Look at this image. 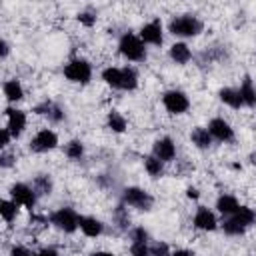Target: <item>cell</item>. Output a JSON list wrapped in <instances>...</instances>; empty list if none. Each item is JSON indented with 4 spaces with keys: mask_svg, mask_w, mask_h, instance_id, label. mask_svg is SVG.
Listing matches in <instances>:
<instances>
[{
    "mask_svg": "<svg viewBox=\"0 0 256 256\" xmlns=\"http://www.w3.org/2000/svg\"><path fill=\"white\" fill-rule=\"evenodd\" d=\"M174 36H196L202 32V22L196 16H176L168 24Z\"/></svg>",
    "mask_w": 256,
    "mask_h": 256,
    "instance_id": "1",
    "label": "cell"
},
{
    "mask_svg": "<svg viewBox=\"0 0 256 256\" xmlns=\"http://www.w3.org/2000/svg\"><path fill=\"white\" fill-rule=\"evenodd\" d=\"M118 48H120L122 56H126L128 60L138 62V60H144V58H146V48H144L142 38H138V36H134V34H130V32L120 38Z\"/></svg>",
    "mask_w": 256,
    "mask_h": 256,
    "instance_id": "2",
    "label": "cell"
},
{
    "mask_svg": "<svg viewBox=\"0 0 256 256\" xmlns=\"http://www.w3.org/2000/svg\"><path fill=\"white\" fill-rule=\"evenodd\" d=\"M64 76L70 80V82H80V84H86L90 78H92V68L86 60H72L64 66Z\"/></svg>",
    "mask_w": 256,
    "mask_h": 256,
    "instance_id": "3",
    "label": "cell"
},
{
    "mask_svg": "<svg viewBox=\"0 0 256 256\" xmlns=\"http://www.w3.org/2000/svg\"><path fill=\"white\" fill-rule=\"evenodd\" d=\"M52 224L64 232H74L80 226V216L72 210V208H60L50 216Z\"/></svg>",
    "mask_w": 256,
    "mask_h": 256,
    "instance_id": "4",
    "label": "cell"
},
{
    "mask_svg": "<svg viewBox=\"0 0 256 256\" xmlns=\"http://www.w3.org/2000/svg\"><path fill=\"white\" fill-rule=\"evenodd\" d=\"M162 104H164V108H166L168 112H172V114H184V112L188 110V106H190L188 96H186L184 92H180V90H168V92L162 96Z\"/></svg>",
    "mask_w": 256,
    "mask_h": 256,
    "instance_id": "5",
    "label": "cell"
},
{
    "mask_svg": "<svg viewBox=\"0 0 256 256\" xmlns=\"http://www.w3.org/2000/svg\"><path fill=\"white\" fill-rule=\"evenodd\" d=\"M124 202L132 208H138V210H150L152 196L142 188H126L124 190Z\"/></svg>",
    "mask_w": 256,
    "mask_h": 256,
    "instance_id": "6",
    "label": "cell"
},
{
    "mask_svg": "<svg viewBox=\"0 0 256 256\" xmlns=\"http://www.w3.org/2000/svg\"><path fill=\"white\" fill-rule=\"evenodd\" d=\"M56 144H58V136H56V132H52L48 128L36 132V136L30 142L32 150H36V152H48V150L56 148Z\"/></svg>",
    "mask_w": 256,
    "mask_h": 256,
    "instance_id": "7",
    "label": "cell"
},
{
    "mask_svg": "<svg viewBox=\"0 0 256 256\" xmlns=\"http://www.w3.org/2000/svg\"><path fill=\"white\" fill-rule=\"evenodd\" d=\"M10 194H12V200H14L16 204H22V206H26V208H32L34 202H36L34 190H32L30 186H26V184H14L12 190H10Z\"/></svg>",
    "mask_w": 256,
    "mask_h": 256,
    "instance_id": "8",
    "label": "cell"
},
{
    "mask_svg": "<svg viewBox=\"0 0 256 256\" xmlns=\"http://www.w3.org/2000/svg\"><path fill=\"white\" fill-rule=\"evenodd\" d=\"M208 132L212 134V138L222 140V142H226V140H230V138L234 136L230 124H228L224 118H212L210 124H208Z\"/></svg>",
    "mask_w": 256,
    "mask_h": 256,
    "instance_id": "9",
    "label": "cell"
},
{
    "mask_svg": "<svg viewBox=\"0 0 256 256\" xmlns=\"http://www.w3.org/2000/svg\"><path fill=\"white\" fill-rule=\"evenodd\" d=\"M140 38L142 42H148V44H162V26L158 20H152L148 24L142 26L140 30Z\"/></svg>",
    "mask_w": 256,
    "mask_h": 256,
    "instance_id": "10",
    "label": "cell"
},
{
    "mask_svg": "<svg viewBox=\"0 0 256 256\" xmlns=\"http://www.w3.org/2000/svg\"><path fill=\"white\" fill-rule=\"evenodd\" d=\"M174 154H176V146H174V142H172L170 138H158V140L154 142V156H156L158 160L170 162V160L174 158Z\"/></svg>",
    "mask_w": 256,
    "mask_h": 256,
    "instance_id": "11",
    "label": "cell"
},
{
    "mask_svg": "<svg viewBox=\"0 0 256 256\" xmlns=\"http://www.w3.org/2000/svg\"><path fill=\"white\" fill-rule=\"evenodd\" d=\"M6 116H8V130L12 136H18L24 128H26V114L22 110H6Z\"/></svg>",
    "mask_w": 256,
    "mask_h": 256,
    "instance_id": "12",
    "label": "cell"
},
{
    "mask_svg": "<svg viewBox=\"0 0 256 256\" xmlns=\"http://www.w3.org/2000/svg\"><path fill=\"white\" fill-rule=\"evenodd\" d=\"M194 226L198 230H214L216 228V216L208 208H198L194 214Z\"/></svg>",
    "mask_w": 256,
    "mask_h": 256,
    "instance_id": "13",
    "label": "cell"
},
{
    "mask_svg": "<svg viewBox=\"0 0 256 256\" xmlns=\"http://www.w3.org/2000/svg\"><path fill=\"white\" fill-rule=\"evenodd\" d=\"M80 230H82L86 236L96 238V236L102 234L104 226H102L100 220H96V218H92V216H84V218H80Z\"/></svg>",
    "mask_w": 256,
    "mask_h": 256,
    "instance_id": "14",
    "label": "cell"
},
{
    "mask_svg": "<svg viewBox=\"0 0 256 256\" xmlns=\"http://www.w3.org/2000/svg\"><path fill=\"white\" fill-rule=\"evenodd\" d=\"M170 58H172L176 64H186V62L192 58V52H190V48H188L184 42H176V44H172V48H170Z\"/></svg>",
    "mask_w": 256,
    "mask_h": 256,
    "instance_id": "15",
    "label": "cell"
},
{
    "mask_svg": "<svg viewBox=\"0 0 256 256\" xmlns=\"http://www.w3.org/2000/svg\"><path fill=\"white\" fill-rule=\"evenodd\" d=\"M238 200L234 198V196H230V194H224V196H220L218 200H216V208H218V212H222V214H226V216H232L236 210H238Z\"/></svg>",
    "mask_w": 256,
    "mask_h": 256,
    "instance_id": "16",
    "label": "cell"
},
{
    "mask_svg": "<svg viewBox=\"0 0 256 256\" xmlns=\"http://www.w3.org/2000/svg\"><path fill=\"white\" fill-rule=\"evenodd\" d=\"M238 92H240L242 104H246V106H256V88L252 86L250 78H246V80L242 82V86H240Z\"/></svg>",
    "mask_w": 256,
    "mask_h": 256,
    "instance_id": "17",
    "label": "cell"
},
{
    "mask_svg": "<svg viewBox=\"0 0 256 256\" xmlns=\"http://www.w3.org/2000/svg\"><path fill=\"white\" fill-rule=\"evenodd\" d=\"M4 96H6L10 102L22 100V98H24V90H22L20 82H18V80H8V82H4Z\"/></svg>",
    "mask_w": 256,
    "mask_h": 256,
    "instance_id": "18",
    "label": "cell"
},
{
    "mask_svg": "<svg viewBox=\"0 0 256 256\" xmlns=\"http://www.w3.org/2000/svg\"><path fill=\"white\" fill-rule=\"evenodd\" d=\"M218 96H220V100H222L224 104H228L230 108H240V106H242L240 92H238V90H234V88H222Z\"/></svg>",
    "mask_w": 256,
    "mask_h": 256,
    "instance_id": "19",
    "label": "cell"
},
{
    "mask_svg": "<svg viewBox=\"0 0 256 256\" xmlns=\"http://www.w3.org/2000/svg\"><path fill=\"white\" fill-rule=\"evenodd\" d=\"M190 138H192V144H196L198 148H208L212 142V134L208 132V128H194Z\"/></svg>",
    "mask_w": 256,
    "mask_h": 256,
    "instance_id": "20",
    "label": "cell"
},
{
    "mask_svg": "<svg viewBox=\"0 0 256 256\" xmlns=\"http://www.w3.org/2000/svg\"><path fill=\"white\" fill-rule=\"evenodd\" d=\"M102 80L112 88H122V68H106L102 72Z\"/></svg>",
    "mask_w": 256,
    "mask_h": 256,
    "instance_id": "21",
    "label": "cell"
},
{
    "mask_svg": "<svg viewBox=\"0 0 256 256\" xmlns=\"http://www.w3.org/2000/svg\"><path fill=\"white\" fill-rule=\"evenodd\" d=\"M232 218H234L236 222H240V224L246 228V226H250V224L256 220V214H254V210L248 208V206H238V210L232 214Z\"/></svg>",
    "mask_w": 256,
    "mask_h": 256,
    "instance_id": "22",
    "label": "cell"
},
{
    "mask_svg": "<svg viewBox=\"0 0 256 256\" xmlns=\"http://www.w3.org/2000/svg\"><path fill=\"white\" fill-rule=\"evenodd\" d=\"M138 86V74L134 68H122V90H134Z\"/></svg>",
    "mask_w": 256,
    "mask_h": 256,
    "instance_id": "23",
    "label": "cell"
},
{
    "mask_svg": "<svg viewBox=\"0 0 256 256\" xmlns=\"http://www.w3.org/2000/svg\"><path fill=\"white\" fill-rule=\"evenodd\" d=\"M18 204L14 202V200H2L0 202V214H2V218L6 220V222H12L14 218H16V214H18V208H16Z\"/></svg>",
    "mask_w": 256,
    "mask_h": 256,
    "instance_id": "24",
    "label": "cell"
},
{
    "mask_svg": "<svg viewBox=\"0 0 256 256\" xmlns=\"http://www.w3.org/2000/svg\"><path fill=\"white\" fill-rule=\"evenodd\" d=\"M108 128L114 130V132H124L126 130V118L122 114H118V112L112 110L108 114Z\"/></svg>",
    "mask_w": 256,
    "mask_h": 256,
    "instance_id": "25",
    "label": "cell"
},
{
    "mask_svg": "<svg viewBox=\"0 0 256 256\" xmlns=\"http://www.w3.org/2000/svg\"><path fill=\"white\" fill-rule=\"evenodd\" d=\"M144 168L150 176H160L162 174V160H158L156 156H148V158H144Z\"/></svg>",
    "mask_w": 256,
    "mask_h": 256,
    "instance_id": "26",
    "label": "cell"
},
{
    "mask_svg": "<svg viewBox=\"0 0 256 256\" xmlns=\"http://www.w3.org/2000/svg\"><path fill=\"white\" fill-rule=\"evenodd\" d=\"M82 154H84V146H82L80 140H72V142L66 144V156H68V158H72V160H80Z\"/></svg>",
    "mask_w": 256,
    "mask_h": 256,
    "instance_id": "27",
    "label": "cell"
},
{
    "mask_svg": "<svg viewBox=\"0 0 256 256\" xmlns=\"http://www.w3.org/2000/svg\"><path fill=\"white\" fill-rule=\"evenodd\" d=\"M222 226H224V232H226V234H230V236H238V234H242V232H244V226H242L240 222H236L232 216H230L228 220H224V224H222Z\"/></svg>",
    "mask_w": 256,
    "mask_h": 256,
    "instance_id": "28",
    "label": "cell"
},
{
    "mask_svg": "<svg viewBox=\"0 0 256 256\" xmlns=\"http://www.w3.org/2000/svg\"><path fill=\"white\" fill-rule=\"evenodd\" d=\"M130 254H132V256H152V254H150V248L146 246V242H132Z\"/></svg>",
    "mask_w": 256,
    "mask_h": 256,
    "instance_id": "29",
    "label": "cell"
},
{
    "mask_svg": "<svg viewBox=\"0 0 256 256\" xmlns=\"http://www.w3.org/2000/svg\"><path fill=\"white\" fill-rule=\"evenodd\" d=\"M150 254H152V256H170V250H168L166 244L156 242L154 246H150Z\"/></svg>",
    "mask_w": 256,
    "mask_h": 256,
    "instance_id": "30",
    "label": "cell"
},
{
    "mask_svg": "<svg viewBox=\"0 0 256 256\" xmlns=\"http://www.w3.org/2000/svg\"><path fill=\"white\" fill-rule=\"evenodd\" d=\"M146 238H148V232H146L144 228H136V230L132 232V240H134V242H146Z\"/></svg>",
    "mask_w": 256,
    "mask_h": 256,
    "instance_id": "31",
    "label": "cell"
},
{
    "mask_svg": "<svg viewBox=\"0 0 256 256\" xmlns=\"http://www.w3.org/2000/svg\"><path fill=\"white\" fill-rule=\"evenodd\" d=\"M78 20H80L82 24H86V26H92V24L96 22V16H92V14L84 12V14H80V16H78Z\"/></svg>",
    "mask_w": 256,
    "mask_h": 256,
    "instance_id": "32",
    "label": "cell"
},
{
    "mask_svg": "<svg viewBox=\"0 0 256 256\" xmlns=\"http://www.w3.org/2000/svg\"><path fill=\"white\" fill-rule=\"evenodd\" d=\"M10 256H32V254H30V250H26L24 246H14L12 252H10Z\"/></svg>",
    "mask_w": 256,
    "mask_h": 256,
    "instance_id": "33",
    "label": "cell"
},
{
    "mask_svg": "<svg viewBox=\"0 0 256 256\" xmlns=\"http://www.w3.org/2000/svg\"><path fill=\"white\" fill-rule=\"evenodd\" d=\"M10 130L8 128H2V132H0V146H8V142H10Z\"/></svg>",
    "mask_w": 256,
    "mask_h": 256,
    "instance_id": "34",
    "label": "cell"
},
{
    "mask_svg": "<svg viewBox=\"0 0 256 256\" xmlns=\"http://www.w3.org/2000/svg\"><path fill=\"white\" fill-rule=\"evenodd\" d=\"M36 256H58V252L52 250V248H44V250H40Z\"/></svg>",
    "mask_w": 256,
    "mask_h": 256,
    "instance_id": "35",
    "label": "cell"
},
{
    "mask_svg": "<svg viewBox=\"0 0 256 256\" xmlns=\"http://www.w3.org/2000/svg\"><path fill=\"white\" fill-rule=\"evenodd\" d=\"M186 196H188V198H198V190H196V188H188V190H186Z\"/></svg>",
    "mask_w": 256,
    "mask_h": 256,
    "instance_id": "36",
    "label": "cell"
},
{
    "mask_svg": "<svg viewBox=\"0 0 256 256\" xmlns=\"http://www.w3.org/2000/svg\"><path fill=\"white\" fill-rule=\"evenodd\" d=\"M172 256H194L192 252H188V250H176Z\"/></svg>",
    "mask_w": 256,
    "mask_h": 256,
    "instance_id": "37",
    "label": "cell"
},
{
    "mask_svg": "<svg viewBox=\"0 0 256 256\" xmlns=\"http://www.w3.org/2000/svg\"><path fill=\"white\" fill-rule=\"evenodd\" d=\"M0 48H2V58H6V56H8V44H6V42H2V44H0Z\"/></svg>",
    "mask_w": 256,
    "mask_h": 256,
    "instance_id": "38",
    "label": "cell"
},
{
    "mask_svg": "<svg viewBox=\"0 0 256 256\" xmlns=\"http://www.w3.org/2000/svg\"><path fill=\"white\" fill-rule=\"evenodd\" d=\"M94 256H114L112 252H94Z\"/></svg>",
    "mask_w": 256,
    "mask_h": 256,
    "instance_id": "39",
    "label": "cell"
},
{
    "mask_svg": "<svg viewBox=\"0 0 256 256\" xmlns=\"http://www.w3.org/2000/svg\"><path fill=\"white\" fill-rule=\"evenodd\" d=\"M250 160H252V164H256V152H254V154L250 156Z\"/></svg>",
    "mask_w": 256,
    "mask_h": 256,
    "instance_id": "40",
    "label": "cell"
}]
</instances>
